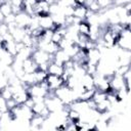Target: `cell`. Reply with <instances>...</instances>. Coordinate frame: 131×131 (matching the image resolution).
I'll use <instances>...</instances> for the list:
<instances>
[{"instance_id":"obj_1","label":"cell","mask_w":131,"mask_h":131,"mask_svg":"<svg viewBox=\"0 0 131 131\" xmlns=\"http://www.w3.org/2000/svg\"><path fill=\"white\" fill-rule=\"evenodd\" d=\"M54 94L63 102L64 105H70L74 101V95H73V90L69 88L66 84L60 86L59 88L54 90Z\"/></svg>"},{"instance_id":"obj_2","label":"cell","mask_w":131,"mask_h":131,"mask_svg":"<svg viewBox=\"0 0 131 131\" xmlns=\"http://www.w3.org/2000/svg\"><path fill=\"white\" fill-rule=\"evenodd\" d=\"M31 57L34 59V61L37 64H40V63H43V62H46V61L52 62V60H53V54H48L47 52H45L44 50L39 49V48L34 50Z\"/></svg>"},{"instance_id":"obj_3","label":"cell","mask_w":131,"mask_h":131,"mask_svg":"<svg viewBox=\"0 0 131 131\" xmlns=\"http://www.w3.org/2000/svg\"><path fill=\"white\" fill-rule=\"evenodd\" d=\"M27 92L30 97H45L48 90L40 84H33L27 88Z\"/></svg>"},{"instance_id":"obj_4","label":"cell","mask_w":131,"mask_h":131,"mask_svg":"<svg viewBox=\"0 0 131 131\" xmlns=\"http://www.w3.org/2000/svg\"><path fill=\"white\" fill-rule=\"evenodd\" d=\"M46 83L48 85V90H55L57 88H59L60 86L64 85L62 79L59 76H55V75H50L48 74L46 77Z\"/></svg>"},{"instance_id":"obj_5","label":"cell","mask_w":131,"mask_h":131,"mask_svg":"<svg viewBox=\"0 0 131 131\" xmlns=\"http://www.w3.org/2000/svg\"><path fill=\"white\" fill-rule=\"evenodd\" d=\"M39 26L44 30H52V31H54L57 28L50 14L40 15L39 16Z\"/></svg>"},{"instance_id":"obj_6","label":"cell","mask_w":131,"mask_h":131,"mask_svg":"<svg viewBox=\"0 0 131 131\" xmlns=\"http://www.w3.org/2000/svg\"><path fill=\"white\" fill-rule=\"evenodd\" d=\"M110 87H111V90L113 91H118L120 89L126 88V84H125L123 77L118 76V75H113L110 79Z\"/></svg>"},{"instance_id":"obj_7","label":"cell","mask_w":131,"mask_h":131,"mask_svg":"<svg viewBox=\"0 0 131 131\" xmlns=\"http://www.w3.org/2000/svg\"><path fill=\"white\" fill-rule=\"evenodd\" d=\"M86 56H87V62L92 64H97L101 59V53L97 47L86 50Z\"/></svg>"},{"instance_id":"obj_8","label":"cell","mask_w":131,"mask_h":131,"mask_svg":"<svg viewBox=\"0 0 131 131\" xmlns=\"http://www.w3.org/2000/svg\"><path fill=\"white\" fill-rule=\"evenodd\" d=\"M15 23H16L17 27L25 29V28L29 27V25L31 23V15L25 11H20L19 13L15 14Z\"/></svg>"},{"instance_id":"obj_9","label":"cell","mask_w":131,"mask_h":131,"mask_svg":"<svg viewBox=\"0 0 131 131\" xmlns=\"http://www.w3.org/2000/svg\"><path fill=\"white\" fill-rule=\"evenodd\" d=\"M70 59H71V57L66 53L64 50L58 49V50L53 54V60H52V61L55 62V63H58V64L63 66V63L67 62V61L70 60Z\"/></svg>"},{"instance_id":"obj_10","label":"cell","mask_w":131,"mask_h":131,"mask_svg":"<svg viewBox=\"0 0 131 131\" xmlns=\"http://www.w3.org/2000/svg\"><path fill=\"white\" fill-rule=\"evenodd\" d=\"M87 11H88V8H87L84 4H77V5L74 7L73 16L78 17V18L81 19V20H85Z\"/></svg>"},{"instance_id":"obj_11","label":"cell","mask_w":131,"mask_h":131,"mask_svg":"<svg viewBox=\"0 0 131 131\" xmlns=\"http://www.w3.org/2000/svg\"><path fill=\"white\" fill-rule=\"evenodd\" d=\"M38 69V64L34 61V59L30 56L23 60V70L25 73H34Z\"/></svg>"},{"instance_id":"obj_12","label":"cell","mask_w":131,"mask_h":131,"mask_svg":"<svg viewBox=\"0 0 131 131\" xmlns=\"http://www.w3.org/2000/svg\"><path fill=\"white\" fill-rule=\"evenodd\" d=\"M116 45L123 50H131V38L119 36L116 40Z\"/></svg>"},{"instance_id":"obj_13","label":"cell","mask_w":131,"mask_h":131,"mask_svg":"<svg viewBox=\"0 0 131 131\" xmlns=\"http://www.w3.org/2000/svg\"><path fill=\"white\" fill-rule=\"evenodd\" d=\"M64 71V68L63 66L61 64H58V63H55V62H50L49 63V67H48V70H47V74H50V75H55V76H61L62 73Z\"/></svg>"},{"instance_id":"obj_14","label":"cell","mask_w":131,"mask_h":131,"mask_svg":"<svg viewBox=\"0 0 131 131\" xmlns=\"http://www.w3.org/2000/svg\"><path fill=\"white\" fill-rule=\"evenodd\" d=\"M80 82H81V84L83 85V87L85 89L95 88L94 87V82H93V75H90V74L86 73L84 76H82L80 78Z\"/></svg>"},{"instance_id":"obj_15","label":"cell","mask_w":131,"mask_h":131,"mask_svg":"<svg viewBox=\"0 0 131 131\" xmlns=\"http://www.w3.org/2000/svg\"><path fill=\"white\" fill-rule=\"evenodd\" d=\"M111 108H112V103H111L106 98L103 99V100H101V101H99V102H97V103L95 104V110H96L98 113H100V114L106 113V112H108Z\"/></svg>"},{"instance_id":"obj_16","label":"cell","mask_w":131,"mask_h":131,"mask_svg":"<svg viewBox=\"0 0 131 131\" xmlns=\"http://www.w3.org/2000/svg\"><path fill=\"white\" fill-rule=\"evenodd\" d=\"M30 97V95L28 94L27 90H21V91H18V92H14L13 93V96L12 98L15 100V102L17 104H21V103H25L26 100Z\"/></svg>"},{"instance_id":"obj_17","label":"cell","mask_w":131,"mask_h":131,"mask_svg":"<svg viewBox=\"0 0 131 131\" xmlns=\"http://www.w3.org/2000/svg\"><path fill=\"white\" fill-rule=\"evenodd\" d=\"M11 35L13 37V40L15 42H21L24 36L26 35V32H25V29L23 28H19V27H16L14 30H12L11 32Z\"/></svg>"},{"instance_id":"obj_18","label":"cell","mask_w":131,"mask_h":131,"mask_svg":"<svg viewBox=\"0 0 131 131\" xmlns=\"http://www.w3.org/2000/svg\"><path fill=\"white\" fill-rule=\"evenodd\" d=\"M78 33L81 35L89 36L90 33V25L86 20H82L78 24Z\"/></svg>"},{"instance_id":"obj_19","label":"cell","mask_w":131,"mask_h":131,"mask_svg":"<svg viewBox=\"0 0 131 131\" xmlns=\"http://www.w3.org/2000/svg\"><path fill=\"white\" fill-rule=\"evenodd\" d=\"M44 120H45V118H43L42 116H40V115H34L31 118V120H30V125H31L32 128H40L41 125L43 124Z\"/></svg>"},{"instance_id":"obj_20","label":"cell","mask_w":131,"mask_h":131,"mask_svg":"<svg viewBox=\"0 0 131 131\" xmlns=\"http://www.w3.org/2000/svg\"><path fill=\"white\" fill-rule=\"evenodd\" d=\"M95 88H92V89H85L83 92L80 93L78 99L80 100H85V101H88L89 99H91L94 95V92H95Z\"/></svg>"},{"instance_id":"obj_21","label":"cell","mask_w":131,"mask_h":131,"mask_svg":"<svg viewBox=\"0 0 131 131\" xmlns=\"http://www.w3.org/2000/svg\"><path fill=\"white\" fill-rule=\"evenodd\" d=\"M47 75H48V74H47V72L37 69V70L34 72V76H35V81H36V84H39V83H41V82L45 81V80H46Z\"/></svg>"},{"instance_id":"obj_22","label":"cell","mask_w":131,"mask_h":131,"mask_svg":"<svg viewBox=\"0 0 131 131\" xmlns=\"http://www.w3.org/2000/svg\"><path fill=\"white\" fill-rule=\"evenodd\" d=\"M0 94H1L6 100L12 98V96H13V90H12V87H11L10 85H7V86L3 87L2 89H0Z\"/></svg>"},{"instance_id":"obj_23","label":"cell","mask_w":131,"mask_h":131,"mask_svg":"<svg viewBox=\"0 0 131 131\" xmlns=\"http://www.w3.org/2000/svg\"><path fill=\"white\" fill-rule=\"evenodd\" d=\"M45 102L44 101H38V102H34L33 106H32V111L34 113V115H40L41 112L45 108Z\"/></svg>"},{"instance_id":"obj_24","label":"cell","mask_w":131,"mask_h":131,"mask_svg":"<svg viewBox=\"0 0 131 131\" xmlns=\"http://www.w3.org/2000/svg\"><path fill=\"white\" fill-rule=\"evenodd\" d=\"M0 11H1L5 16L8 15V14H10V13L12 12L10 2H2V3L0 4Z\"/></svg>"},{"instance_id":"obj_25","label":"cell","mask_w":131,"mask_h":131,"mask_svg":"<svg viewBox=\"0 0 131 131\" xmlns=\"http://www.w3.org/2000/svg\"><path fill=\"white\" fill-rule=\"evenodd\" d=\"M68 118H69L71 121L76 122V121H78V120L80 119V113L77 112V111H75V110L70 108L69 112H68Z\"/></svg>"},{"instance_id":"obj_26","label":"cell","mask_w":131,"mask_h":131,"mask_svg":"<svg viewBox=\"0 0 131 131\" xmlns=\"http://www.w3.org/2000/svg\"><path fill=\"white\" fill-rule=\"evenodd\" d=\"M90 11H92V12H94V13H97V12H99L100 11V6H99V4L97 3V1L96 0H93L91 3H89L87 6H86Z\"/></svg>"},{"instance_id":"obj_27","label":"cell","mask_w":131,"mask_h":131,"mask_svg":"<svg viewBox=\"0 0 131 131\" xmlns=\"http://www.w3.org/2000/svg\"><path fill=\"white\" fill-rule=\"evenodd\" d=\"M96 1L99 4L101 9H106V8L111 7L112 5H114V1L113 0H96Z\"/></svg>"},{"instance_id":"obj_28","label":"cell","mask_w":131,"mask_h":131,"mask_svg":"<svg viewBox=\"0 0 131 131\" xmlns=\"http://www.w3.org/2000/svg\"><path fill=\"white\" fill-rule=\"evenodd\" d=\"M72 44H74V42H73L72 40H69V39H67V38L63 37V38L60 40V42L58 43V47H59V49H64V48H67V47L71 46Z\"/></svg>"},{"instance_id":"obj_29","label":"cell","mask_w":131,"mask_h":131,"mask_svg":"<svg viewBox=\"0 0 131 131\" xmlns=\"http://www.w3.org/2000/svg\"><path fill=\"white\" fill-rule=\"evenodd\" d=\"M63 38V36L58 32V31H53V34H52V37H51V41L53 42V43H55V44H57L58 45V43L60 42V40Z\"/></svg>"},{"instance_id":"obj_30","label":"cell","mask_w":131,"mask_h":131,"mask_svg":"<svg viewBox=\"0 0 131 131\" xmlns=\"http://www.w3.org/2000/svg\"><path fill=\"white\" fill-rule=\"evenodd\" d=\"M0 111H2L3 113L8 111V108H7V100L1 94H0Z\"/></svg>"},{"instance_id":"obj_31","label":"cell","mask_w":131,"mask_h":131,"mask_svg":"<svg viewBox=\"0 0 131 131\" xmlns=\"http://www.w3.org/2000/svg\"><path fill=\"white\" fill-rule=\"evenodd\" d=\"M9 31H8V26L5 24V23H0V39L5 35L7 34Z\"/></svg>"},{"instance_id":"obj_32","label":"cell","mask_w":131,"mask_h":131,"mask_svg":"<svg viewBox=\"0 0 131 131\" xmlns=\"http://www.w3.org/2000/svg\"><path fill=\"white\" fill-rule=\"evenodd\" d=\"M15 21V14L14 13H10V14H8V15H6L5 16V18H4V23L6 24V25H8V24H11V23H14Z\"/></svg>"},{"instance_id":"obj_33","label":"cell","mask_w":131,"mask_h":131,"mask_svg":"<svg viewBox=\"0 0 131 131\" xmlns=\"http://www.w3.org/2000/svg\"><path fill=\"white\" fill-rule=\"evenodd\" d=\"M49 63H50V61H46V62L40 63V64H38V69H39V70H42V71L47 72L48 67H49Z\"/></svg>"},{"instance_id":"obj_34","label":"cell","mask_w":131,"mask_h":131,"mask_svg":"<svg viewBox=\"0 0 131 131\" xmlns=\"http://www.w3.org/2000/svg\"><path fill=\"white\" fill-rule=\"evenodd\" d=\"M23 1L24 0H10V4L13 5V6H18V7H21L23 6Z\"/></svg>"},{"instance_id":"obj_35","label":"cell","mask_w":131,"mask_h":131,"mask_svg":"<svg viewBox=\"0 0 131 131\" xmlns=\"http://www.w3.org/2000/svg\"><path fill=\"white\" fill-rule=\"evenodd\" d=\"M49 5H51V4H54V3H57L58 2V0H45Z\"/></svg>"},{"instance_id":"obj_36","label":"cell","mask_w":131,"mask_h":131,"mask_svg":"<svg viewBox=\"0 0 131 131\" xmlns=\"http://www.w3.org/2000/svg\"><path fill=\"white\" fill-rule=\"evenodd\" d=\"M4 18H5V15L0 11V23H4Z\"/></svg>"},{"instance_id":"obj_37","label":"cell","mask_w":131,"mask_h":131,"mask_svg":"<svg viewBox=\"0 0 131 131\" xmlns=\"http://www.w3.org/2000/svg\"><path fill=\"white\" fill-rule=\"evenodd\" d=\"M75 1L77 4H84V2H85V0H75Z\"/></svg>"},{"instance_id":"obj_38","label":"cell","mask_w":131,"mask_h":131,"mask_svg":"<svg viewBox=\"0 0 131 131\" xmlns=\"http://www.w3.org/2000/svg\"><path fill=\"white\" fill-rule=\"evenodd\" d=\"M92 1H93V0H85V2H84V5H85V6H87V5H88L89 3H91Z\"/></svg>"},{"instance_id":"obj_39","label":"cell","mask_w":131,"mask_h":131,"mask_svg":"<svg viewBox=\"0 0 131 131\" xmlns=\"http://www.w3.org/2000/svg\"><path fill=\"white\" fill-rule=\"evenodd\" d=\"M3 114H4V113H3L2 111H0V120H1V119H2V117H3Z\"/></svg>"},{"instance_id":"obj_40","label":"cell","mask_w":131,"mask_h":131,"mask_svg":"<svg viewBox=\"0 0 131 131\" xmlns=\"http://www.w3.org/2000/svg\"><path fill=\"white\" fill-rule=\"evenodd\" d=\"M10 0H2V2H9Z\"/></svg>"}]
</instances>
